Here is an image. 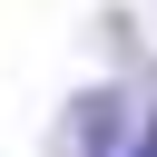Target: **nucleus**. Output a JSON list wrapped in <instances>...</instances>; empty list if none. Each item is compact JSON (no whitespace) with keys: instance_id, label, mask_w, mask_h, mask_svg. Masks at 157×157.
Instances as JSON below:
<instances>
[{"instance_id":"nucleus-1","label":"nucleus","mask_w":157,"mask_h":157,"mask_svg":"<svg viewBox=\"0 0 157 157\" xmlns=\"http://www.w3.org/2000/svg\"><path fill=\"white\" fill-rule=\"evenodd\" d=\"M69 128H78V157H108V137L128 128V98H118V88H88V98L69 108Z\"/></svg>"},{"instance_id":"nucleus-2","label":"nucleus","mask_w":157,"mask_h":157,"mask_svg":"<svg viewBox=\"0 0 157 157\" xmlns=\"http://www.w3.org/2000/svg\"><path fill=\"white\" fill-rule=\"evenodd\" d=\"M128 157H157V118H147V128H137V137H128Z\"/></svg>"}]
</instances>
